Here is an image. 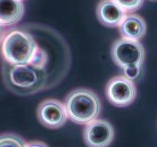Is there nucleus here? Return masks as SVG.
<instances>
[{
  "mask_svg": "<svg viewBox=\"0 0 157 147\" xmlns=\"http://www.w3.org/2000/svg\"><path fill=\"white\" fill-rule=\"evenodd\" d=\"M26 147H48V145L41 141H32L30 142H27Z\"/></svg>",
  "mask_w": 157,
  "mask_h": 147,
  "instance_id": "13",
  "label": "nucleus"
},
{
  "mask_svg": "<svg viewBox=\"0 0 157 147\" xmlns=\"http://www.w3.org/2000/svg\"><path fill=\"white\" fill-rule=\"evenodd\" d=\"M37 117L41 125L51 130L59 129L68 118L64 103L55 99L42 101L37 109Z\"/></svg>",
  "mask_w": 157,
  "mask_h": 147,
  "instance_id": "5",
  "label": "nucleus"
},
{
  "mask_svg": "<svg viewBox=\"0 0 157 147\" xmlns=\"http://www.w3.org/2000/svg\"><path fill=\"white\" fill-rule=\"evenodd\" d=\"M24 12L22 0H0V24L5 27L16 24Z\"/></svg>",
  "mask_w": 157,
  "mask_h": 147,
  "instance_id": "9",
  "label": "nucleus"
},
{
  "mask_svg": "<svg viewBox=\"0 0 157 147\" xmlns=\"http://www.w3.org/2000/svg\"><path fill=\"white\" fill-rule=\"evenodd\" d=\"M107 100L112 105L117 107L130 106L136 96V87L134 82L124 75L112 77L105 87Z\"/></svg>",
  "mask_w": 157,
  "mask_h": 147,
  "instance_id": "4",
  "label": "nucleus"
},
{
  "mask_svg": "<svg viewBox=\"0 0 157 147\" xmlns=\"http://www.w3.org/2000/svg\"><path fill=\"white\" fill-rule=\"evenodd\" d=\"M111 58L121 68L131 65H143L145 59V49L140 41L121 38L113 43Z\"/></svg>",
  "mask_w": 157,
  "mask_h": 147,
  "instance_id": "3",
  "label": "nucleus"
},
{
  "mask_svg": "<svg viewBox=\"0 0 157 147\" xmlns=\"http://www.w3.org/2000/svg\"><path fill=\"white\" fill-rule=\"evenodd\" d=\"M2 58L11 64H26L48 89L59 84L68 72L71 53L68 45L56 32L38 34L10 29L2 37Z\"/></svg>",
  "mask_w": 157,
  "mask_h": 147,
  "instance_id": "1",
  "label": "nucleus"
},
{
  "mask_svg": "<svg viewBox=\"0 0 157 147\" xmlns=\"http://www.w3.org/2000/svg\"><path fill=\"white\" fill-rule=\"evenodd\" d=\"M124 11L133 12L142 7L144 0H114Z\"/></svg>",
  "mask_w": 157,
  "mask_h": 147,
  "instance_id": "12",
  "label": "nucleus"
},
{
  "mask_svg": "<svg viewBox=\"0 0 157 147\" xmlns=\"http://www.w3.org/2000/svg\"><path fill=\"white\" fill-rule=\"evenodd\" d=\"M98 19L103 25L109 28L119 27L127 12L114 0H101L97 5Z\"/></svg>",
  "mask_w": 157,
  "mask_h": 147,
  "instance_id": "7",
  "label": "nucleus"
},
{
  "mask_svg": "<svg viewBox=\"0 0 157 147\" xmlns=\"http://www.w3.org/2000/svg\"><path fill=\"white\" fill-rule=\"evenodd\" d=\"M142 74V65H131L123 69V75L130 81L135 82L140 78Z\"/></svg>",
  "mask_w": 157,
  "mask_h": 147,
  "instance_id": "11",
  "label": "nucleus"
},
{
  "mask_svg": "<svg viewBox=\"0 0 157 147\" xmlns=\"http://www.w3.org/2000/svg\"><path fill=\"white\" fill-rule=\"evenodd\" d=\"M27 142L15 133H3L0 136V147H26Z\"/></svg>",
  "mask_w": 157,
  "mask_h": 147,
  "instance_id": "10",
  "label": "nucleus"
},
{
  "mask_svg": "<svg viewBox=\"0 0 157 147\" xmlns=\"http://www.w3.org/2000/svg\"><path fill=\"white\" fill-rule=\"evenodd\" d=\"M150 1H157V0H150Z\"/></svg>",
  "mask_w": 157,
  "mask_h": 147,
  "instance_id": "14",
  "label": "nucleus"
},
{
  "mask_svg": "<svg viewBox=\"0 0 157 147\" xmlns=\"http://www.w3.org/2000/svg\"><path fill=\"white\" fill-rule=\"evenodd\" d=\"M118 28L122 38L135 41L142 39L147 32L145 20L136 14H127Z\"/></svg>",
  "mask_w": 157,
  "mask_h": 147,
  "instance_id": "8",
  "label": "nucleus"
},
{
  "mask_svg": "<svg viewBox=\"0 0 157 147\" xmlns=\"http://www.w3.org/2000/svg\"><path fill=\"white\" fill-rule=\"evenodd\" d=\"M83 138L87 147H108L114 138V129L108 121L97 119L85 126Z\"/></svg>",
  "mask_w": 157,
  "mask_h": 147,
  "instance_id": "6",
  "label": "nucleus"
},
{
  "mask_svg": "<svg viewBox=\"0 0 157 147\" xmlns=\"http://www.w3.org/2000/svg\"><path fill=\"white\" fill-rule=\"evenodd\" d=\"M68 118L77 124L87 125L98 119L101 112V102L93 90L87 88L75 89L64 100Z\"/></svg>",
  "mask_w": 157,
  "mask_h": 147,
  "instance_id": "2",
  "label": "nucleus"
}]
</instances>
